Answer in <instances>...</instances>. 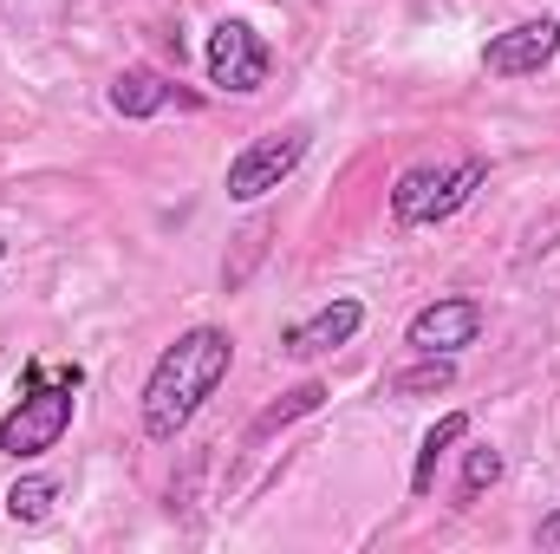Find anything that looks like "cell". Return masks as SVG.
I'll list each match as a JSON object with an SVG mask.
<instances>
[{
  "instance_id": "cell-1",
  "label": "cell",
  "mask_w": 560,
  "mask_h": 554,
  "mask_svg": "<svg viewBox=\"0 0 560 554\" xmlns=\"http://www.w3.org/2000/svg\"><path fill=\"white\" fill-rule=\"evenodd\" d=\"M235 366V339L222 326H189L176 333V346L156 353L150 379H143V437L170 443L189 417L202 412V399H215V385Z\"/></svg>"
},
{
  "instance_id": "cell-2",
  "label": "cell",
  "mask_w": 560,
  "mask_h": 554,
  "mask_svg": "<svg viewBox=\"0 0 560 554\" xmlns=\"http://www.w3.org/2000/svg\"><path fill=\"white\" fill-rule=\"evenodd\" d=\"M79 385H85V366H46V359H26V366H20V405L0 417V457L26 463V457L59 450V437L72 430Z\"/></svg>"
},
{
  "instance_id": "cell-3",
  "label": "cell",
  "mask_w": 560,
  "mask_h": 554,
  "mask_svg": "<svg viewBox=\"0 0 560 554\" xmlns=\"http://www.w3.org/2000/svg\"><path fill=\"white\" fill-rule=\"evenodd\" d=\"M489 183V163L482 157H463V163H418L392 183V216L398 229H430V222H450L476 189Z\"/></svg>"
},
{
  "instance_id": "cell-4",
  "label": "cell",
  "mask_w": 560,
  "mask_h": 554,
  "mask_svg": "<svg viewBox=\"0 0 560 554\" xmlns=\"http://www.w3.org/2000/svg\"><path fill=\"white\" fill-rule=\"evenodd\" d=\"M202 66H209V85H222L235 99H255L268 85V72H275V53L248 20H215L209 46H202Z\"/></svg>"
},
{
  "instance_id": "cell-5",
  "label": "cell",
  "mask_w": 560,
  "mask_h": 554,
  "mask_svg": "<svg viewBox=\"0 0 560 554\" xmlns=\"http://www.w3.org/2000/svg\"><path fill=\"white\" fill-rule=\"evenodd\" d=\"M306 143L313 131L306 125H287V131H268V138H255L235 163H229V203H261L268 189H280L293 170H300V157H306Z\"/></svg>"
},
{
  "instance_id": "cell-6",
  "label": "cell",
  "mask_w": 560,
  "mask_h": 554,
  "mask_svg": "<svg viewBox=\"0 0 560 554\" xmlns=\"http://www.w3.org/2000/svg\"><path fill=\"white\" fill-rule=\"evenodd\" d=\"M476 339H482V300H469V293L430 300V307L411 313V326H405V346L411 353H443V359H456Z\"/></svg>"
},
{
  "instance_id": "cell-7",
  "label": "cell",
  "mask_w": 560,
  "mask_h": 554,
  "mask_svg": "<svg viewBox=\"0 0 560 554\" xmlns=\"http://www.w3.org/2000/svg\"><path fill=\"white\" fill-rule=\"evenodd\" d=\"M560 53V20H515L509 33H495L489 46H482V72H495V79H528V72H541L548 59Z\"/></svg>"
},
{
  "instance_id": "cell-8",
  "label": "cell",
  "mask_w": 560,
  "mask_h": 554,
  "mask_svg": "<svg viewBox=\"0 0 560 554\" xmlns=\"http://www.w3.org/2000/svg\"><path fill=\"white\" fill-rule=\"evenodd\" d=\"M365 326V300H352V293H339V300H326L319 313H306V320H293L287 333H280V353L287 359H319V353H332V346H346L352 333Z\"/></svg>"
},
{
  "instance_id": "cell-9",
  "label": "cell",
  "mask_w": 560,
  "mask_h": 554,
  "mask_svg": "<svg viewBox=\"0 0 560 554\" xmlns=\"http://www.w3.org/2000/svg\"><path fill=\"white\" fill-rule=\"evenodd\" d=\"M170 105H196V92H183V85L163 79L156 66H125V72L112 79V112L131 118V125L156 118V112H170Z\"/></svg>"
},
{
  "instance_id": "cell-10",
  "label": "cell",
  "mask_w": 560,
  "mask_h": 554,
  "mask_svg": "<svg viewBox=\"0 0 560 554\" xmlns=\"http://www.w3.org/2000/svg\"><path fill=\"white\" fill-rule=\"evenodd\" d=\"M463 437H469V417H463V412L436 417V424L423 430V443H418V463H411V496H430V483H436V457H443L450 443H463Z\"/></svg>"
},
{
  "instance_id": "cell-11",
  "label": "cell",
  "mask_w": 560,
  "mask_h": 554,
  "mask_svg": "<svg viewBox=\"0 0 560 554\" xmlns=\"http://www.w3.org/2000/svg\"><path fill=\"white\" fill-rule=\"evenodd\" d=\"M52 503H59V483H52V476H20V483L7 489V516L26 522V529H39V522L52 516Z\"/></svg>"
},
{
  "instance_id": "cell-12",
  "label": "cell",
  "mask_w": 560,
  "mask_h": 554,
  "mask_svg": "<svg viewBox=\"0 0 560 554\" xmlns=\"http://www.w3.org/2000/svg\"><path fill=\"white\" fill-rule=\"evenodd\" d=\"M450 385H456V359H443V353H423V366L392 379L398 399H430V392H450Z\"/></svg>"
},
{
  "instance_id": "cell-13",
  "label": "cell",
  "mask_w": 560,
  "mask_h": 554,
  "mask_svg": "<svg viewBox=\"0 0 560 554\" xmlns=\"http://www.w3.org/2000/svg\"><path fill=\"white\" fill-rule=\"evenodd\" d=\"M502 483V450H489V443H476L469 457H463V503H482V489H495Z\"/></svg>"
},
{
  "instance_id": "cell-14",
  "label": "cell",
  "mask_w": 560,
  "mask_h": 554,
  "mask_svg": "<svg viewBox=\"0 0 560 554\" xmlns=\"http://www.w3.org/2000/svg\"><path fill=\"white\" fill-rule=\"evenodd\" d=\"M319 399H326V385H300V392H293V399H287V405H275V412H268V417H261V424H255V437H261V430H275V424H287V417L313 412V405H319Z\"/></svg>"
},
{
  "instance_id": "cell-15",
  "label": "cell",
  "mask_w": 560,
  "mask_h": 554,
  "mask_svg": "<svg viewBox=\"0 0 560 554\" xmlns=\"http://www.w3.org/2000/svg\"><path fill=\"white\" fill-rule=\"evenodd\" d=\"M535 549H560V509H555V516H541V529H535Z\"/></svg>"
},
{
  "instance_id": "cell-16",
  "label": "cell",
  "mask_w": 560,
  "mask_h": 554,
  "mask_svg": "<svg viewBox=\"0 0 560 554\" xmlns=\"http://www.w3.org/2000/svg\"><path fill=\"white\" fill-rule=\"evenodd\" d=\"M0 262H7V242H0Z\"/></svg>"
}]
</instances>
